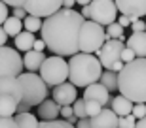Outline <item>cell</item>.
I'll use <instances>...</instances> for the list:
<instances>
[{
    "mask_svg": "<svg viewBox=\"0 0 146 128\" xmlns=\"http://www.w3.org/2000/svg\"><path fill=\"white\" fill-rule=\"evenodd\" d=\"M76 128H93L91 126V119H89V117L80 119V121H78V124H76Z\"/></svg>",
    "mask_w": 146,
    "mask_h": 128,
    "instance_id": "cell-39",
    "label": "cell"
},
{
    "mask_svg": "<svg viewBox=\"0 0 146 128\" xmlns=\"http://www.w3.org/2000/svg\"><path fill=\"white\" fill-rule=\"evenodd\" d=\"M119 92L135 104H146V57H137L119 72Z\"/></svg>",
    "mask_w": 146,
    "mask_h": 128,
    "instance_id": "cell-2",
    "label": "cell"
},
{
    "mask_svg": "<svg viewBox=\"0 0 146 128\" xmlns=\"http://www.w3.org/2000/svg\"><path fill=\"white\" fill-rule=\"evenodd\" d=\"M135 59H137V53H135V51H133L131 47H127V45H125L123 53H121V60L127 64V62H131V60H135Z\"/></svg>",
    "mask_w": 146,
    "mask_h": 128,
    "instance_id": "cell-31",
    "label": "cell"
},
{
    "mask_svg": "<svg viewBox=\"0 0 146 128\" xmlns=\"http://www.w3.org/2000/svg\"><path fill=\"white\" fill-rule=\"evenodd\" d=\"M118 23L125 28V27H131V23H133V21H131V17H129V15H123V13H121V15L118 17Z\"/></svg>",
    "mask_w": 146,
    "mask_h": 128,
    "instance_id": "cell-38",
    "label": "cell"
},
{
    "mask_svg": "<svg viewBox=\"0 0 146 128\" xmlns=\"http://www.w3.org/2000/svg\"><path fill=\"white\" fill-rule=\"evenodd\" d=\"M15 121H17V126H19V128H38V126H40L38 119L34 117L31 111H27V113H17V115H15Z\"/></svg>",
    "mask_w": 146,
    "mask_h": 128,
    "instance_id": "cell-22",
    "label": "cell"
},
{
    "mask_svg": "<svg viewBox=\"0 0 146 128\" xmlns=\"http://www.w3.org/2000/svg\"><path fill=\"white\" fill-rule=\"evenodd\" d=\"M110 40L108 32L104 30L103 25L91 21V19H86L84 27L80 32V53H99L101 47Z\"/></svg>",
    "mask_w": 146,
    "mask_h": 128,
    "instance_id": "cell-5",
    "label": "cell"
},
{
    "mask_svg": "<svg viewBox=\"0 0 146 128\" xmlns=\"http://www.w3.org/2000/svg\"><path fill=\"white\" fill-rule=\"evenodd\" d=\"M135 128H146V117L141 119V121H137V126Z\"/></svg>",
    "mask_w": 146,
    "mask_h": 128,
    "instance_id": "cell-44",
    "label": "cell"
},
{
    "mask_svg": "<svg viewBox=\"0 0 146 128\" xmlns=\"http://www.w3.org/2000/svg\"><path fill=\"white\" fill-rule=\"evenodd\" d=\"M61 8H63V0H29L25 4L29 15L36 17H49L57 13Z\"/></svg>",
    "mask_w": 146,
    "mask_h": 128,
    "instance_id": "cell-10",
    "label": "cell"
},
{
    "mask_svg": "<svg viewBox=\"0 0 146 128\" xmlns=\"http://www.w3.org/2000/svg\"><path fill=\"white\" fill-rule=\"evenodd\" d=\"M123 49H125V45H123L121 40H108V42L101 47V51L97 53L99 60H101V64H103V68L104 70H110L114 66V62L121 60V53H123Z\"/></svg>",
    "mask_w": 146,
    "mask_h": 128,
    "instance_id": "cell-9",
    "label": "cell"
},
{
    "mask_svg": "<svg viewBox=\"0 0 146 128\" xmlns=\"http://www.w3.org/2000/svg\"><path fill=\"white\" fill-rule=\"evenodd\" d=\"M0 128H19L15 117H0Z\"/></svg>",
    "mask_w": 146,
    "mask_h": 128,
    "instance_id": "cell-30",
    "label": "cell"
},
{
    "mask_svg": "<svg viewBox=\"0 0 146 128\" xmlns=\"http://www.w3.org/2000/svg\"><path fill=\"white\" fill-rule=\"evenodd\" d=\"M80 13L86 17V19H89V17H91V10H89V6H82V11H80Z\"/></svg>",
    "mask_w": 146,
    "mask_h": 128,
    "instance_id": "cell-42",
    "label": "cell"
},
{
    "mask_svg": "<svg viewBox=\"0 0 146 128\" xmlns=\"http://www.w3.org/2000/svg\"><path fill=\"white\" fill-rule=\"evenodd\" d=\"M8 6H11V8H25V4H27L29 0H4Z\"/></svg>",
    "mask_w": 146,
    "mask_h": 128,
    "instance_id": "cell-36",
    "label": "cell"
},
{
    "mask_svg": "<svg viewBox=\"0 0 146 128\" xmlns=\"http://www.w3.org/2000/svg\"><path fill=\"white\" fill-rule=\"evenodd\" d=\"M110 106H112V109L118 113L119 117H127V115H131V113H133L135 102H131L129 98H127V96H123V94H118V96H114V98H112Z\"/></svg>",
    "mask_w": 146,
    "mask_h": 128,
    "instance_id": "cell-17",
    "label": "cell"
},
{
    "mask_svg": "<svg viewBox=\"0 0 146 128\" xmlns=\"http://www.w3.org/2000/svg\"><path fill=\"white\" fill-rule=\"evenodd\" d=\"M78 4L76 0H63V8H68V10H72V6Z\"/></svg>",
    "mask_w": 146,
    "mask_h": 128,
    "instance_id": "cell-43",
    "label": "cell"
},
{
    "mask_svg": "<svg viewBox=\"0 0 146 128\" xmlns=\"http://www.w3.org/2000/svg\"><path fill=\"white\" fill-rule=\"evenodd\" d=\"M2 28H4V30L8 32V34H10L11 38H15L17 34H21V32H23L25 25H23V21H21V19H17V17H13V15H11L10 19H8V21H6L4 25H2Z\"/></svg>",
    "mask_w": 146,
    "mask_h": 128,
    "instance_id": "cell-23",
    "label": "cell"
},
{
    "mask_svg": "<svg viewBox=\"0 0 146 128\" xmlns=\"http://www.w3.org/2000/svg\"><path fill=\"white\" fill-rule=\"evenodd\" d=\"M131 30L133 32H144L146 30V23L142 19H137V21L131 23Z\"/></svg>",
    "mask_w": 146,
    "mask_h": 128,
    "instance_id": "cell-34",
    "label": "cell"
},
{
    "mask_svg": "<svg viewBox=\"0 0 146 128\" xmlns=\"http://www.w3.org/2000/svg\"><path fill=\"white\" fill-rule=\"evenodd\" d=\"M29 15V11L25 10V8H13V17H17V19H21V21H25V17Z\"/></svg>",
    "mask_w": 146,
    "mask_h": 128,
    "instance_id": "cell-35",
    "label": "cell"
},
{
    "mask_svg": "<svg viewBox=\"0 0 146 128\" xmlns=\"http://www.w3.org/2000/svg\"><path fill=\"white\" fill-rule=\"evenodd\" d=\"M13 43H15V49L17 51H31V49H34V43H36V40H34V32H29V30H23L21 34H17L15 38H13Z\"/></svg>",
    "mask_w": 146,
    "mask_h": 128,
    "instance_id": "cell-20",
    "label": "cell"
},
{
    "mask_svg": "<svg viewBox=\"0 0 146 128\" xmlns=\"http://www.w3.org/2000/svg\"><path fill=\"white\" fill-rule=\"evenodd\" d=\"M38 128H76L74 124H70L68 121H42Z\"/></svg>",
    "mask_w": 146,
    "mask_h": 128,
    "instance_id": "cell-26",
    "label": "cell"
},
{
    "mask_svg": "<svg viewBox=\"0 0 146 128\" xmlns=\"http://www.w3.org/2000/svg\"><path fill=\"white\" fill-rule=\"evenodd\" d=\"M23 87V100L17 107V113H27L31 111V107L40 106L46 98H48V83L42 79V75L36 72H27V74L19 75Z\"/></svg>",
    "mask_w": 146,
    "mask_h": 128,
    "instance_id": "cell-4",
    "label": "cell"
},
{
    "mask_svg": "<svg viewBox=\"0 0 146 128\" xmlns=\"http://www.w3.org/2000/svg\"><path fill=\"white\" fill-rule=\"evenodd\" d=\"M68 74H70L68 62L63 57H59V55L48 57V59L44 60L42 68H40V75H42V79L49 87H57L61 83H65L68 79Z\"/></svg>",
    "mask_w": 146,
    "mask_h": 128,
    "instance_id": "cell-6",
    "label": "cell"
},
{
    "mask_svg": "<svg viewBox=\"0 0 146 128\" xmlns=\"http://www.w3.org/2000/svg\"><path fill=\"white\" fill-rule=\"evenodd\" d=\"M25 68V60L17 53L15 47L2 45L0 47V77H19Z\"/></svg>",
    "mask_w": 146,
    "mask_h": 128,
    "instance_id": "cell-7",
    "label": "cell"
},
{
    "mask_svg": "<svg viewBox=\"0 0 146 128\" xmlns=\"http://www.w3.org/2000/svg\"><path fill=\"white\" fill-rule=\"evenodd\" d=\"M127 47H131L137 53V57L144 59L146 57V30L144 32H133L129 38H127Z\"/></svg>",
    "mask_w": 146,
    "mask_h": 128,
    "instance_id": "cell-18",
    "label": "cell"
},
{
    "mask_svg": "<svg viewBox=\"0 0 146 128\" xmlns=\"http://www.w3.org/2000/svg\"><path fill=\"white\" fill-rule=\"evenodd\" d=\"M89 10H91V21L103 25V27H108L112 23L118 21V6H116V0H93L89 4Z\"/></svg>",
    "mask_w": 146,
    "mask_h": 128,
    "instance_id": "cell-8",
    "label": "cell"
},
{
    "mask_svg": "<svg viewBox=\"0 0 146 128\" xmlns=\"http://www.w3.org/2000/svg\"><path fill=\"white\" fill-rule=\"evenodd\" d=\"M76 2H78L80 6H89V4L93 2V0H76Z\"/></svg>",
    "mask_w": 146,
    "mask_h": 128,
    "instance_id": "cell-46",
    "label": "cell"
},
{
    "mask_svg": "<svg viewBox=\"0 0 146 128\" xmlns=\"http://www.w3.org/2000/svg\"><path fill=\"white\" fill-rule=\"evenodd\" d=\"M61 115H63L65 119L72 117V115H74V107H72V106H63V107H61Z\"/></svg>",
    "mask_w": 146,
    "mask_h": 128,
    "instance_id": "cell-37",
    "label": "cell"
},
{
    "mask_svg": "<svg viewBox=\"0 0 146 128\" xmlns=\"http://www.w3.org/2000/svg\"><path fill=\"white\" fill-rule=\"evenodd\" d=\"M8 8H10V6H8V4L4 2V0H2V2H0V23H2V25H4V23L8 21V19H10Z\"/></svg>",
    "mask_w": 146,
    "mask_h": 128,
    "instance_id": "cell-33",
    "label": "cell"
},
{
    "mask_svg": "<svg viewBox=\"0 0 146 128\" xmlns=\"http://www.w3.org/2000/svg\"><path fill=\"white\" fill-rule=\"evenodd\" d=\"M0 94H10L21 102L23 100V87H21L19 77H11V75L0 77Z\"/></svg>",
    "mask_w": 146,
    "mask_h": 128,
    "instance_id": "cell-15",
    "label": "cell"
},
{
    "mask_svg": "<svg viewBox=\"0 0 146 128\" xmlns=\"http://www.w3.org/2000/svg\"><path fill=\"white\" fill-rule=\"evenodd\" d=\"M93 128H119V115L114 111L112 107H103L99 115L91 117Z\"/></svg>",
    "mask_w": 146,
    "mask_h": 128,
    "instance_id": "cell-13",
    "label": "cell"
},
{
    "mask_svg": "<svg viewBox=\"0 0 146 128\" xmlns=\"http://www.w3.org/2000/svg\"><path fill=\"white\" fill-rule=\"evenodd\" d=\"M133 115H135L139 121L144 119L146 117V104H135V107H133Z\"/></svg>",
    "mask_w": 146,
    "mask_h": 128,
    "instance_id": "cell-32",
    "label": "cell"
},
{
    "mask_svg": "<svg viewBox=\"0 0 146 128\" xmlns=\"http://www.w3.org/2000/svg\"><path fill=\"white\" fill-rule=\"evenodd\" d=\"M86 17L68 8H61L57 13L44 19L40 30L48 49L59 57H74L80 53V32Z\"/></svg>",
    "mask_w": 146,
    "mask_h": 128,
    "instance_id": "cell-1",
    "label": "cell"
},
{
    "mask_svg": "<svg viewBox=\"0 0 146 128\" xmlns=\"http://www.w3.org/2000/svg\"><path fill=\"white\" fill-rule=\"evenodd\" d=\"M106 32H108L110 40H121V42H125V38H123V27H121L118 21L112 23V25H108V27H106Z\"/></svg>",
    "mask_w": 146,
    "mask_h": 128,
    "instance_id": "cell-25",
    "label": "cell"
},
{
    "mask_svg": "<svg viewBox=\"0 0 146 128\" xmlns=\"http://www.w3.org/2000/svg\"><path fill=\"white\" fill-rule=\"evenodd\" d=\"M23 25H25V30H29V32H38V30H42L44 21H42V17L27 15V17H25V21H23Z\"/></svg>",
    "mask_w": 146,
    "mask_h": 128,
    "instance_id": "cell-24",
    "label": "cell"
},
{
    "mask_svg": "<svg viewBox=\"0 0 146 128\" xmlns=\"http://www.w3.org/2000/svg\"><path fill=\"white\" fill-rule=\"evenodd\" d=\"M66 121H68V123H70V124H74V126H76V124H78V121H80V119L76 117V115H72V117H68V119H66Z\"/></svg>",
    "mask_w": 146,
    "mask_h": 128,
    "instance_id": "cell-45",
    "label": "cell"
},
{
    "mask_svg": "<svg viewBox=\"0 0 146 128\" xmlns=\"http://www.w3.org/2000/svg\"><path fill=\"white\" fill-rule=\"evenodd\" d=\"M84 98L86 100H95L99 102L101 106H108L110 102H112V98H110V91L106 89V87L99 81V83H93V85L86 87V91H84Z\"/></svg>",
    "mask_w": 146,
    "mask_h": 128,
    "instance_id": "cell-14",
    "label": "cell"
},
{
    "mask_svg": "<svg viewBox=\"0 0 146 128\" xmlns=\"http://www.w3.org/2000/svg\"><path fill=\"white\" fill-rule=\"evenodd\" d=\"M116 6L119 13L131 17V21H137L146 15V0H116Z\"/></svg>",
    "mask_w": 146,
    "mask_h": 128,
    "instance_id": "cell-12",
    "label": "cell"
},
{
    "mask_svg": "<svg viewBox=\"0 0 146 128\" xmlns=\"http://www.w3.org/2000/svg\"><path fill=\"white\" fill-rule=\"evenodd\" d=\"M68 81L74 83L76 87H89L93 83L101 81L104 68L99 57H93L91 53H76L74 57H70L68 60Z\"/></svg>",
    "mask_w": 146,
    "mask_h": 128,
    "instance_id": "cell-3",
    "label": "cell"
},
{
    "mask_svg": "<svg viewBox=\"0 0 146 128\" xmlns=\"http://www.w3.org/2000/svg\"><path fill=\"white\" fill-rule=\"evenodd\" d=\"M36 107H38V117L42 119V121H55V119L61 115V107L63 106H59L55 100H48V98H46V100Z\"/></svg>",
    "mask_w": 146,
    "mask_h": 128,
    "instance_id": "cell-16",
    "label": "cell"
},
{
    "mask_svg": "<svg viewBox=\"0 0 146 128\" xmlns=\"http://www.w3.org/2000/svg\"><path fill=\"white\" fill-rule=\"evenodd\" d=\"M46 59H48V57H46L42 51H36V49L27 51L25 57H23L27 72H40V68H42V64H44V60H46Z\"/></svg>",
    "mask_w": 146,
    "mask_h": 128,
    "instance_id": "cell-19",
    "label": "cell"
},
{
    "mask_svg": "<svg viewBox=\"0 0 146 128\" xmlns=\"http://www.w3.org/2000/svg\"><path fill=\"white\" fill-rule=\"evenodd\" d=\"M8 38H10V34H8V32H6L4 28H0V45H6Z\"/></svg>",
    "mask_w": 146,
    "mask_h": 128,
    "instance_id": "cell-40",
    "label": "cell"
},
{
    "mask_svg": "<svg viewBox=\"0 0 146 128\" xmlns=\"http://www.w3.org/2000/svg\"><path fill=\"white\" fill-rule=\"evenodd\" d=\"M137 121H139V119H137L133 113L127 115V117H119V128H135Z\"/></svg>",
    "mask_w": 146,
    "mask_h": 128,
    "instance_id": "cell-29",
    "label": "cell"
},
{
    "mask_svg": "<svg viewBox=\"0 0 146 128\" xmlns=\"http://www.w3.org/2000/svg\"><path fill=\"white\" fill-rule=\"evenodd\" d=\"M53 100L59 104V106H72L76 100H78V91H76L74 83H61V85L53 87Z\"/></svg>",
    "mask_w": 146,
    "mask_h": 128,
    "instance_id": "cell-11",
    "label": "cell"
},
{
    "mask_svg": "<svg viewBox=\"0 0 146 128\" xmlns=\"http://www.w3.org/2000/svg\"><path fill=\"white\" fill-rule=\"evenodd\" d=\"M86 107H87V117L89 119L95 117V115H99L101 109H103V106H101L99 102H95V100H86Z\"/></svg>",
    "mask_w": 146,
    "mask_h": 128,
    "instance_id": "cell-28",
    "label": "cell"
},
{
    "mask_svg": "<svg viewBox=\"0 0 146 128\" xmlns=\"http://www.w3.org/2000/svg\"><path fill=\"white\" fill-rule=\"evenodd\" d=\"M74 107V115L78 119H86L87 117V107H86V98H78V100L72 104Z\"/></svg>",
    "mask_w": 146,
    "mask_h": 128,
    "instance_id": "cell-27",
    "label": "cell"
},
{
    "mask_svg": "<svg viewBox=\"0 0 146 128\" xmlns=\"http://www.w3.org/2000/svg\"><path fill=\"white\" fill-rule=\"evenodd\" d=\"M101 83H103L108 91H119V75L114 70H104L101 75Z\"/></svg>",
    "mask_w": 146,
    "mask_h": 128,
    "instance_id": "cell-21",
    "label": "cell"
},
{
    "mask_svg": "<svg viewBox=\"0 0 146 128\" xmlns=\"http://www.w3.org/2000/svg\"><path fill=\"white\" fill-rule=\"evenodd\" d=\"M48 47V45H46V42H44V40H36V43H34V49H36V51H42L44 53V49Z\"/></svg>",
    "mask_w": 146,
    "mask_h": 128,
    "instance_id": "cell-41",
    "label": "cell"
}]
</instances>
